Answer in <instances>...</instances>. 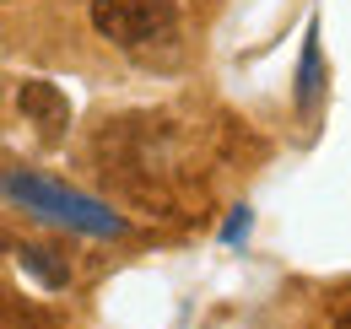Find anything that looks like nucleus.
Segmentation results:
<instances>
[{
    "instance_id": "obj_4",
    "label": "nucleus",
    "mask_w": 351,
    "mask_h": 329,
    "mask_svg": "<svg viewBox=\"0 0 351 329\" xmlns=\"http://www.w3.org/2000/svg\"><path fill=\"white\" fill-rule=\"evenodd\" d=\"M22 270L38 276L44 287H65V281H71V270L54 259V248H22Z\"/></svg>"
},
{
    "instance_id": "obj_2",
    "label": "nucleus",
    "mask_w": 351,
    "mask_h": 329,
    "mask_svg": "<svg viewBox=\"0 0 351 329\" xmlns=\"http://www.w3.org/2000/svg\"><path fill=\"white\" fill-rule=\"evenodd\" d=\"M16 103H22L27 124H38V130H44V141H60V135H65V124H71V103L60 97V86H49V82H22Z\"/></svg>"
},
{
    "instance_id": "obj_5",
    "label": "nucleus",
    "mask_w": 351,
    "mask_h": 329,
    "mask_svg": "<svg viewBox=\"0 0 351 329\" xmlns=\"http://www.w3.org/2000/svg\"><path fill=\"white\" fill-rule=\"evenodd\" d=\"M335 329H351V308H346V313H341V319H335Z\"/></svg>"
},
{
    "instance_id": "obj_1",
    "label": "nucleus",
    "mask_w": 351,
    "mask_h": 329,
    "mask_svg": "<svg viewBox=\"0 0 351 329\" xmlns=\"http://www.w3.org/2000/svg\"><path fill=\"white\" fill-rule=\"evenodd\" d=\"M178 0H92V27L119 49H141V43L173 33Z\"/></svg>"
},
{
    "instance_id": "obj_3",
    "label": "nucleus",
    "mask_w": 351,
    "mask_h": 329,
    "mask_svg": "<svg viewBox=\"0 0 351 329\" xmlns=\"http://www.w3.org/2000/svg\"><path fill=\"white\" fill-rule=\"evenodd\" d=\"M298 103H303V114H313V103H319V33H308V43H303V71H298Z\"/></svg>"
}]
</instances>
